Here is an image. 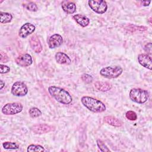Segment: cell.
I'll return each mask as SVG.
<instances>
[{"label":"cell","mask_w":152,"mask_h":152,"mask_svg":"<svg viewBox=\"0 0 152 152\" xmlns=\"http://www.w3.org/2000/svg\"><path fill=\"white\" fill-rule=\"evenodd\" d=\"M104 121L106 123L114 126H121L122 125L121 122L118 119L112 116H105L104 118Z\"/></svg>","instance_id":"cell-18"},{"label":"cell","mask_w":152,"mask_h":152,"mask_svg":"<svg viewBox=\"0 0 152 152\" xmlns=\"http://www.w3.org/2000/svg\"><path fill=\"white\" fill-rule=\"evenodd\" d=\"M56 61L60 64L69 65L71 64V60L69 57L64 52H58L55 55Z\"/></svg>","instance_id":"cell-14"},{"label":"cell","mask_w":152,"mask_h":152,"mask_svg":"<svg viewBox=\"0 0 152 152\" xmlns=\"http://www.w3.org/2000/svg\"><path fill=\"white\" fill-rule=\"evenodd\" d=\"M23 106L20 103H8L2 108V112L6 115H12L21 112Z\"/></svg>","instance_id":"cell-5"},{"label":"cell","mask_w":152,"mask_h":152,"mask_svg":"<svg viewBox=\"0 0 152 152\" xmlns=\"http://www.w3.org/2000/svg\"><path fill=\"white\" fill-rule=\"evenodd\" d=\"M28 113L31 118H37L40 116L42 115V112L39 109L33 107H31L29 109Z\"/></svg>","instance_id":"cell-20"},{"label":"cell","mask_w":152,"mask_h":152,"mask_svg":"<svg viewBox=\"0 0 152 152\" xmlns=\"http://www.w3.org/2000/svg\"><path fill=\"white\" fill-rule=\"evenodd\" d=\"M2 146L5 149H17L19 148V145L13 142H4L2 143Z\"/></svg>","instance_id":"cell-22"},{"label":"cell","mask_w":152,"mask_h":152,"mask_svg":"<svg viewBox=\"0 0 152 152\" xmlns=\"http://www.w3.org/2000/svg\"><path fill=\"white\" fill-rule=\"evenodd\" d=\"M81 80L86 83H90L93 81V77L89 74H84L81 76Z\"/></svg>","instance_id":"cell-26"},{"label":"cell","mask_w":152,"mask_h":152,"mask_svg":"<svg viewBox=\"0 0 152 152\" xmlns=\"http://www.w3.org/2000/svg\"><path fill=\"white\" fill-rule=\"evenodd\" d=\"M31 130L36 134H45L55 130V128L48 124H36L31 126Z\"/></svg>","instance_id":"cell-11"},{"label":"cell","mask_w":152,"mask_h":152,"mask_svg":"<svg viewBox=\"0 0 152 152\" xmlns=\"http://www.w3.org/2000/svg\"><path fill=\"white\" fill-rule=\"evenodd\" d=\"M138 62L144 67L151 69L152 61L151 58L148 54L141 53L138 56Z\"/></svg>","instance_id":"cell-12"},{"label":"cell","mask_w":152,"mask_h":152,"mask_svg":"<svg viewBox=\"0 0 152 152\" xmlns=\"http://www.w3.org/2000/svg\"><path fill=\"white\" fill-rule=\"evenodd\" d=\"M82 104L88 110L95 113H101L106 110L105 104L101 101L91 97L83 96L81 99Z\"/></svg>","instance_id":"cell-2"},{"label":"cell","mask_w":152,"mask_h":152,"mask_svg":"<svg viewBox=\"0 0 152 152\" xmlns=\"http://www.w3.org/2000/svg\"><path fill=\"white\" fill-rule=\"evenodd\" d=\"M61 7L64 12L67 14H73L76 11V5L74 2L69 1H63Z\"/></svg>","instance_id":"cell-15"},{"label":"cell","mask_w":152,"mask_h":152,"mask_svg":"<svg viewBox=\"0 0 152 152\" xmlns=\"http://www.w3.org/2000/svg\"><path fill=\"white\" fill-rule=\"evenodd\" d=\"M73 19L77 24L83 27L87 26L90 23L89 18L83 14H75L73 16Z\"/></svg>","instance_id":"cell-16"},{"label":"cell","mask_w":152,"mask_h":152,"mask_svg":"<svg viewBox=\"0 0 152 152\" xmlns=\"http://www.w3.org/2000/svg\"><path fill=\"white\" fill-rule=\"evenodd\" d=\"M8 61H9L8 56L7 55L6 53H5L2 51H1V62L6 63Z\"/></svg>","instance_id":"cell-28"},{"label":"cell","mask_w":152,"mask_h":152,"mask_svg":"<svg viewBox=\"0 0 152 152\" xmlns=\"http://www.w3.org/2000/svg\"><path fill=\"white\" fill-rule=\"evenodd\" d=\"M10 71V68L8 66H6V65H3V64L0 65V72H1V74L7 73Z\"/></svg>","instance_id":"cell-27"},{"label":"cell","mask_w":152,"mask_h":152,"mask_svg":"<svg viewBox=\"0 0 152 152\" xmlns=\"http://www.w3.org/2000/svg\"><path fill=\"white\" fill-rule=\"evenodd\" d=\"M0 16H1L0 22L2 24L10 23L12 19V15L10 13H8V12H0Z\"/></svg>","instance_id":"cell-19"},{"label":"cell","mask_w":152,"mask_h":152,"mask_svg":"<svg viewBox=\"0 0 152 152\" xmlns=\"http://www.w3.org/2000/svg\"><path fill=\"white\" fill-rule=\"evenodd\" d=\"M27 151H45V149L40 145L31 144L28 146Z\"/></svg>","instance_id":"cell-21"},{"label":"cell","mask_w":152,"mask_h":152,"mask_svg":"<svg viewBox=\"0 0 152 152\" xmlns=\"http://www.w3.org/2000/svg\"><path fill=\"white\" fill-rule=\"evenodd\" d=\"M30 45L31 48L36 52L40 53L42 50V46L39 37L36 36H32L30 39Z\"/></svg>","instance_id":"cell-13"},{"label":"cell","mask_w":152,"mask_h":152,"mask_svg":"<svg viewBox=\"0 0 152 152\" xmlns=\"http://www.w3.org/2000/svg\"><path fill=\"white\" fill-rule=\"evenodd\" d=\"M97 144L100 150V151L103 152H107V151H110V150L107 148L106 145L100 140H97Z\"/></svg>","instance_id":"cell-23"},{"label":"cell","mask_w":152,"mask_h":152,"mask_svg":"<svg viewBox=\"0 0 152 152\" xmlns=\"http://www.w3.org/2000/svg\"><path fill=\"white\" fill-rule=\"evenodd\" d=\"M26 8L28 11H32V12H36L38 10L37 5L34 2H29L27 5H26Z\"/></svg>","instance_id":"cell-25"},{"label":"cell","mask_w":152,"mask_h":152,"mask_svg":"<svg viewBox=\"0 0 152 152\" xmlns=\"http://www.w3.org/2000/svg\"><path fill=\"white\" fill-rule=\"evenodd\" d=\"M150 2H151L150 1H141V3L142 4L143 6H148L150 4Z\"/></svg>","instance_id":"cell-30"},{"label":"cell","mask_w":152,"mask_h":152,"mask_svg":"<svg viewBox=\"0 0 152 152\" xmlns=\"http://www.w3.org/2000/svg\"><path fill=\"white\" fill-rule=\"evenodd\" d=\"M126 118L130 121H135L137 119V115L132 110H129L125 113Z\"/></svg>","instance_id":"cell-24"},{"label":"cell","mask_w":152,"mask_h":152,"mask_svg":"<svg viewBox=\"0 0 152 152\" xmlns=\"http://www.w3.org/2000/svg\"><path fill=\"white\" fill-rule=\"evenodd\" d=\"M49 94L58 102L64 104H70L72 100L70 94L65 90L56 86H50L48 88Z\"/></svg>","instance_id":"cell-1"},{"label":"cell","mask_w":152,"mask_h":152,"mask_svg":"<svg viewBox=\"0 0 152 152\" xmlns=\"http://www.w3.org/2000/svg\"><path fill=\"white\" fill-rule=\"evenodd\" d=\"M63 43V38L59 34H54L49 37L48 40V46L50 49H54L60 46Z\"/></svg>","instance_id":"cell-10"},{"label":"cell","mask_w":152,"mask_h":152,"mask_svg":"<svg viewBox=\"0 0 152 152\" xmlns=\"http://www.w3.org/2000/svg\"><path fill=\"white\" fill-rule=\"evenodd\" d=\"M15 62L20 66L26 67L31 65L33 63L32 57L28 53L19 55L15 59Z\"/></svg>","instance_id":"cell-9"},{"label":"cell","mask_w":152,"mask_h":152,"mask_svg":"<svg viewBox=\"0 0 152 152\" xmlns=\"http://www.w3.org/2000/svg\"><path fill=\"white\" fill-rule=\"evenodd\" d=\"M148 49H149L148 50H149L150 53H151V43H149L147 44L145 46V50L146 52L148 51Z\"/></svg>","instance_id":"cell-29"},{"label":"cell","mask_w":152,"mask_h":152,"mask_svg":"<svg viewBox=\"0 0 152 152\" xmlns=\"http://www.w3.org/2000/svg\"><path fill=\"white\" fill-rule=\"evenodd\" d=\"M123 72V69L119 66H106L100 71V74L106 78H115L118 77Z\"/></svg>","instance_id":"cell-4"},{"label":"cell","mask_w":152,"mask_h":152,"mask_svg":"<svg viewBox=\"0 0 152 152\" xmlns=\"http://www.w3.org/2000/svg\"><path fill=\"white\" fill-rule=\"evenodd\" d=\"M88 4L90 8L97 14H103L106 12L107 9V3L103 0H90Z\"/></svg>","instance_id":"cell-6"},{"label":"cell","mask_w":152,"mask_h":152,"mask_svg":"<svg viewBox=\"0 0 152 152\" xmlns=\"http://www.w3.org/2000/svg\"><path fill=\"white\" fill-rule=\"evenodd\" d=\"M129 98L133 102L142 104L146 102L148 98V93L147 91L141 88H132L130 90Z\"/></svg>","instance_id":"cell-3"},{"label":"cell","mask_w":152,"mask_h":152,"mask_svg":"<svg viewBox=\"0 0 152 152\" xmlns=\"http://www.w3.org/2000/svg\"><path fill=\"white\" fill-rule=\"evenodd\" d=\"M35 26L30 23H27L24 24L20 28L18 31V35L21 38H26L28 35L32 34L35 30Z\"/></svg>","instance_id":"cell-8"},{"label":"cell","mask_w":152,"mask_h":152,"mask_svg":"<svg viewBox=\"0 0 152 152\" xmlns=\"http://www.w3.org/2000/svg\"><path fill=\"white\" fill-rule=\"evenodd\" d=\"M94 85L96 90L103 92L107 91L112 88V85L108 82L96 81Z\"/></svg>","instance_id":"cell-17"},{"label":"cell","mask_w":152,"mask_h":152,"mask_svg":"<svg viewBox=\"0 0 152 152\" xmlns=\"http://www.w3.org/2000/svg\"><path fill=\"white\" fill-rule=\"evenodd\" d=\"M0 83H1V87H0V89H2V88L5 86V82H4L2 80H0Z\"/></svg>","instance_id":"cell-31"},{"label":"cell","mask_w":152,"mask_h":152,"mask_svg":"<svg viewBox=\"0 0 152 152\" xmlns=\"http://www.w3.org/2000/svg\"><path fill=\"white\" fill-rule=\"evenodd\" d=\"M11 93L16 96H24L28 93V88L23 82L17 81L12 86Z\"/></svg>","instance_id":"cell-7"}]
</instances>
